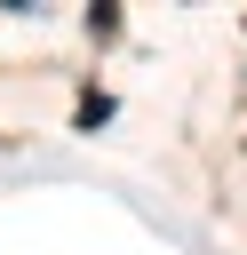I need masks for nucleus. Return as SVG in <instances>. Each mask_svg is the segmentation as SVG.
I'll return each instance as SVG.
<instances>
[{"label": "nucleus", "instance_id": "f257e3e1", "mask_svg": "<svg viewBox=\"0 0 247 255\" xmlns=\"http://www.w3.org/2000/svg\"><path fill=\"white\" fill-rule=\"evenodd\" d=\"M88 32H96V40H112V32H120V8H112V0H96V8H88Z\"/></svg>", "mask_w": 247, "mask_h": 255}, {"label": "nucleus", "instance_id": "f03ea898", "mask_svg": "<svg viewBox=\"0 0 247 255\" xmlns=\"http://www.w3.org/2000/svg\"><path fill=\"white\" fill-rule=\"evenodd\" d=\"M112 120V96H80V128H104Z\"/></svg>", "mask_w": 247, "mask_h": 255}]
</instances>
